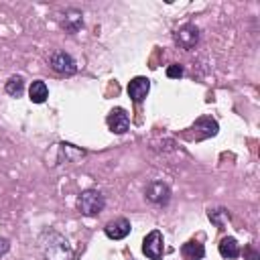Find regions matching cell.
I'll return each instance as SVG.
<instances>
[{
    "instance_id": "6da1fadb",
    "label": "cell",
    "mask_w": 260,
    "mask_h": 260,
    "mask_svg": "<svg viewBox=\"0 0 260 260\" xmlns=\"http://www.w3.org/2000/svg\"><path fill=\"white\" fill-rule=\"evenodd\" d=\"M39 248L45 260H73V248L69 240L55 230H45L41 234Z\"/></svg>"
},
{
    "instance_id": "7a4b0ae2",
    "label": "cell",
    "mask_w": 260,
    "mask_h": 260,
    "mask_svg": "<svg viewBox=\"0 0 260 260\" xmlns=\"http://www.w3.org/2000/svg\"><path fill=\"white\" fill-rule=\"evenodd\" d=\"M104 207H106V197L98 189L81 191L79 197H77V211L81 215H87V217L100 215L104 211Z\"/></svg>"
},
{
    "instance_id": "3957f363",
    "label": "cell",
    "mask_w": 260,
    "mask_h": 260,
    "mask_svg": "<svg viewBox=\"0 0 260 260\" xmlns=\"http://www.w3.org/2000/svg\"><path fill=\"white\" fill-rule=\"evenodd\" d=\"M162 244H165L162 234L158 230H152L142 240V252H144V256L150 258V260H160L162 254H165V246Z\"/></svg>"
},
{
    "instance_id": "277c9868",
    "label": "cell",
    "mask_w": 260,
    "mask_h": 260,
    "mask_svg": "<svg viewBox=\"0 0 260 260\" xmlns=\"http://www.w3.org/2000/svg\"><path fill=\"white\" fill-rule=\"evenodd\" d=\"M49 65H51V69H53L55 73H59V75H73V73L77 71L75 59H73L69 53H65V51H55V53L51 55V59H49Z\"/></svg>"
},
{
    "instance_id": "5b68a950",
    "label": "cell",
    "mask_w": 260,
    "mask_h": 260,
    "mask_svg": "<svg viewBox=\"0 0 260 260\" xmlns=\"http://www.w3.org/2000/svg\"><path fill=\"white\" fill-rule=\"evenodd\" d=\"M144 195L154 205H167L171 201V189L162 181H150L146 185V189H144Z\"/></svg>"
},
{
    "instance_id": "8992f818",
    "label": "cell",
    "mask_w": 260,
    "mask_h": 260,
    "mask_svg": "<svg viewBox=\"0 0 260 260\" xmlns=\"http://www.w3.org/2000/svg\"><path fill=\"white\" fill-rule=\"evenodd\" d=\"M197 41H199V28L195 24H185L175 32V43L185 51H191L197 45Z\"/></svg>"
},
{
    "instance_id": "52a82bcc",
    "label": "cell",
    "mask_w": 260,
    "mask_h": 260,
    "mask_svg": "<svg viewBox=\"0 0 260 260\" xmlns=\"http://www.w3.org/2000/svg\"><path fill=\"white\" fill-rule=\"evenodd\" d=\"M128 98L132 100V102H136V104H140L146 95H148V91H150V79L148 77H142V75H138V77H134V79H130V83H128Z\"/></svg>"
},
{
    "instance_id": "ba28073f",
    "label": "cell",
    "mask_w": 260,
    "mask_h": 260,
    "mask_svg": "<svg viewBox=\"0 0 260 260\" xmlns=\"http://www.w3.org/2000/svg\"><path fill=\"white\" fill-rule=\"evenodd\" d=\"M108 128L114 132V134H124L128 128H130V118L126 114L124 108H114L110 114H108Z\"/></svg>"
},
{
    "instance_id": "9c48e42d",
    "label": "cell",
    "mask_w": 260,
    "mask_h": 260,
    "mask_svg": "<svg viewBox=\"0 0 260 260\" xmlns=\"http://www.w3.org/2000/svg\"><path fill=\"white\" fill-rule=\"evenodd\" d=\"M130 230H132V225L126 217H116V219L108 221L106 228H104V232L110 240H124L130 234Z\"/></svg>"
},
{
    "instance_id": "30bf717a",
    "label": "cell",
    "mask_w": 260,
    "mask_h": 260,
    "mask_svg": "<svg viewBox=\"0 0 260 260\" xmlns=\"http://www.w3.org/2000/svg\"><path fill=\"white\" fill-rule=\"evenodd\" d=\"M191 130H195V138H197V140H203V138L215 136L217 130H219V126H217V122L211 120V118H199V120L193 124Z\"/></svg>"
},
{
    "instance_id": "8fae6325",
    "label": "cell",
    "mask_w": 260,
    "mask_h": 260,
    "mask_svg": "<svg viewBox=\"0 0 260 260\" xmlns=\"http://www.w3.org/2000/svg\"><path fill=\"white\" fill-rule=\"evenodd\" d=\"M61 26H63L67 32L75 35V32L83 26V14H81L79 10H67V12L63 14V18H61Z\"/></svg>"
},
{
    "instance_id": "7c38bea8",
    "label": "cell",
    "mask_w": 260,
    "mask_h": 260,
    "mask_svg": "<svg viewBox=\"0 0 260 260\" xmlns=\"http://www.w3.org/2000/svg\"><path fill=\"white\" fill-rule=\"evenodd\" d=\"M219 254H221L223 258H228V260L238 258V256H240V244H238V240L232 238V236H225V238L219 242Z\"/></svg>"
},
{
    "instance_id": "4fadbf2b",
    "label": "cell",
    "mask_w": 260,
    "mask_h": 260,
    "mask_svg": "<svg viewBox=\"0 0 260 260\" xmlns=\"http://www.w3.org/2000/svg\"><path fill=\"white\" fill-rule=\"evenodd\" d=\"M28 98H30L32 104H43V102L49 98V87H47V83L41 81V79L32 81L30 87H28Z\"/></svg>"
},
{
    "instance_id": "5bb4252c",
    "label": "cell",
    "mask_w": 260,
    "mask_h": 260,
    "mask_svg": "<svg viewBox=\"0 0 260 260\" xmlns=\"http://www.w3.org/2000/svg\"><path fill=\"white\" fill-rule=\"evenodd\" d=\"M181 254L185 260H201L205 256V248L199 242H187V244H183Z\"/></svg>"
},
{
    "instance_id": "9a60e30c",
    "label": "cell",
    "mask_w": 260,
    "mask_h": 260,
    "mask_svg": "<svg viewBox=\"0 0 260 260\" xmlns=\"http://www.w3.org/2000/svg\"><path fill=\"white\" fill-rule=\"evenodd\" d=\"M4 89H6L8 95H12V98H20L22 91H24V79H22L20 75H12V77L6 81Z\"/></svg>"
},
{
    "instance_id": "2e32d148",
    "label": "cell",
    "mask_w": 260,
    "mask_h": 260,
    "mask_svg": "<svg viewBox=\"0 0 260 260\" xmlns=\"http://www.w3.org/2000/svg\"><path fill=\"white\" fill-rule=\"evenodd\" d=\"M207 217H209L211 223H215L217 228H223V225L230 221V213H228V209H223V207L209 209V211H207Z\"/></svg>"
},
{
    "instance_id": "e0dca14e",
    "label": "cell",
    "mask_w": 260,
    "mask_h": 260,
    "mask_svg": "<svg viewBox=\"0 0 260 260\" xmlns=\"http://www.w3.org/2000/svg\"><path fill=\"white\" fill-rule=\"evenodd\" d=\"M181 75H183V67H181L179 63H173V65L167 67V77L177 79V77H181Z\"/></svg>"
},
{
    "instance_id": "ac0fdd59",
    "label": "cell",
    "mask_w": 260,
    "mask_h": 260,
    "mask_svg": "<svg viewBox=\"0 0 260 260\" xmlns=\"http://www.w3.org/2000/svg\"><path fill=\"white\" fill-rule=\"evenodd\" d=\"M8 250H10V240H6V238H0V256H4Z\"/></svg>"
},
{
    "instance_id": "d6986e66",
    "label": "cell",
    "mask_w": 260,
    "mask_h": 260,
    "mask_svg": "<svg viewBox=\"0 0 260 260\" xmlns=\"http://www.w3.org/2000/svg\"><path fill=\"white\" fill-rule=\"evenodd\" d=\"M130 260H134V258H130Z\"/></svg>"
}]
</instances>
